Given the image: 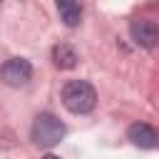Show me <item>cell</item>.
<instances>
[{
    "label": "cell",
    "instance_id": "cell-1",
    "mask_svg": "<svg viewBox=\"0 0 159 159\" xmlns=\"http://www.w3.org/2000/svg\"><path fill=\"white\" fill-rule=\"evenodd\" d=\"M62 104L72 114H89L97 104V92L87 80H70L62 87Z\"/></svg>",
    "mask_w": 159,
    "mask_h": 159
},
{
    "label": "cell",
    "instance_id": "cell-2",
    "mask_svg": "<svg viewBox=\"0 0 159 159\" xmlns=\"http://www.w3.org/2000/svg\"><path fill=\"white\" fill-rule=\"evenodd\" d=\"M65 124L55 117V114H50V112H42V114H37L35 117V122H32V132H30V137H32V142L37 144V147H55L62 137H65Z\"/></svg>",
    "mask_w": 159,
    "mask_h": 159
},
{
    "label": "cell",
    "instance_id": "cell-3",
    "mask_svg": "<svg viewBox=\"0 0 159 159\" xmlns=\"http://www.w3.org/2000/svg\"><path fill=\"white\" fill-rule=\"evenodd\" d=\"M0 77L7 87H22L32 80V65L25 57H12L0 67Z\"/></svg>",
    "mask_w": 159,
    "mask_h": 159
},
{
    "label": "cell",
    "instance_id": "cell-4",
    "mask_svg": "<svg viewBox=\"0 0 159 159\" xmlns=\"http://www.w3.org/2000/svg\"><path fill=\"white\" fill-rule=\"evenodd\" d=\"M129 35H132V40L139 47L154 50L159 45V22L157 20H149V17H137L129 25Z\"/></svg>",
    "mask_w": 159,
    "mask_h": 159
},
{
    "label": "cell",
    "instance_id": "cell-5",
    "mask_svg": "<svg viewBox=\"0 0 159 159\" xmlns=\"http://www.w3.org/2000/svg\"><path fill=\"white\" fill-rule=\"evenodd\" d=\"M127 139L139 149H157L159 147V132L147 122H134L127 129Z\"/></svg>",
    "mask_w": 159,
    "mask_h": 159
},
{
    "label": "cell",
    "instance_id": "cell-6",
    "mask_svg": "<svg viewBox=\"0 0 159 159\" xmlns=\"http://www.w3.org/2000/svg\"><path fill=\"white\" fill-rule=\"evenodd\" d=\"M77 60H80V55H77V50H75L70 42H57V45L52 47V65H55V67H60V70H72V67L77 65Z\"/></svg>",
    "mask_w": 159,
    "mask_h": 159
},
{
    "label": "cell",
    "instance_id": "cell-7",
    "mask_svg": "<svg viewBox=\"0 0 159 159\" xmlns=\"http://www.w3.org/2000/svg\"><path fill=\"white\" fill-rule=\"evenodd\" d=\"M57 12H60V20L67 27H77L80 20H82V7H80V2H72V0L57 2Z\"/></svg>",
    "mask_w": 159,
    "mask_h": 159
},
{
    "label": "cell",
    "instance_id": "cell-8",
    "mask_svg": "<svg viewBox=\"0 0 159 159\" xmlns=\"http://www.w3.org/2000/svg\"><path fill=\"white\" fill-rule=\"evenodd\" d=\"M42 159H60V157H57V154H45Z\"/></svg>",
    "mask_w": 159,
    "mask_h": 159
}]
</instances>
